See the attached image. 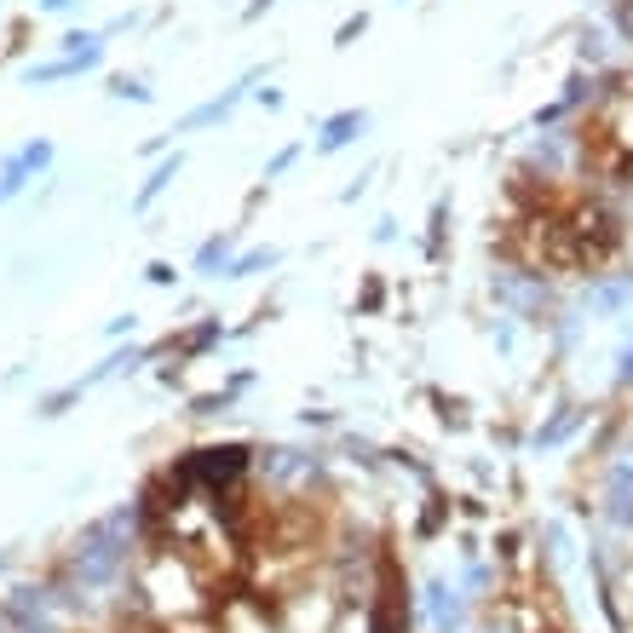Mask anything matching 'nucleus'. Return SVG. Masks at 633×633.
Listing matches in <instances>:
<instances>
[{"instance_id": "obj_1", "label": "nucleus", "mask_w": 633, "mask_h": 633, "mask_svg": "<svg viewBox=\"0 0 633 633\" xmlns=\"http://www.w3.org/2000/svg\"><path fill=\"white\" fill-rule=\"evenodd\" d=\"M127 530H133V507H116L110 518H98L93 530L75 541V582L81 587L116 582V570L127 564Z\"/></svg>"}, {"instance_id": "obj_2", "label": "nucleus", "mask_w": 633, "mask_h": 633, "mask_svg": "<svg viewBox=\"0 0 633 633\" xmlns=\"http://www.w3.org/2000/svg\"><path fill=\"white\" fill-rule=\"evenodd\" d=\"M242 467H248V449L225 444V449H196V455H190L179 472H185V478H202V484H213V490H219V484H231Z\"/></svg>"}, {"instance_id": "obj_3", "label": "nucleus", "mask_w": 633, "mask_h": 633, "mask_svg": "<svg viewBox=\"0 0 633 633\" xmlns=\"http://www.w3.org/2000/svg\"><path fill=\"white\" fill-rule=\"evenodd\" d=\"M47 167H52V144L47 139L24 144L18 156H6V162H0V190H6V196H18V190H24L35 173H47Z\"/></svg>"}, {"instance_id": "obj_4", "label": "nucleus", "mask_w": 633, "mask_h": 633, "mask_svg": "<svg viewBox=\"0 0 633 633\" xmlns=\"http://www.w3.org/2000/svg\"><path fill=\"white\" fill-rule=\"evenodd\" d=\"M426 610H432V628H438V633H461V628H467V605H461V587L432 582V587H426Z\"/></svg>"}, {"instance_id": "obj_5", "label": "nucleus", "mask_w": 633, "mask_h": 633, "mask_svg": "<svg viewBox=\"0 0 633 633\" xmlns=\"http://www.w3.org/2000/svg\"><path fill=\"white\" fill-rule=\"evenodd\" d=\"M369 133V110H340V116L323 121V133H317V156H334V150H346L352 139Z\"/></svg>"}, {"instance_id": "obj_6", "label": "nucleus", "mask_w": 633, "mask_h": 633, "mask_svg": "<svg viewBox=\"0 0 633 633\" xmlns=\"http://www.w3.org/2000/svg\"><path fill=\"white\" fill-rule=\"evenodd\" d=\"M248 87H254V75H242V81H236V87H225L219 98H208V104H196V110H190V116L179 121V127H185V133H196V127H213V121H225V116L236 110V104L248 98Z\"/></svg>"}, {"instance_id": "obj_7", "label": "nucleus", "mask_w": 633, "mask_h": 633, "mask_svg": "<svg viewBox=\"0 0 633 633\" xmlns=\"http://www.w3.org/2000/svg\"><path fill=\"white\" fill-rule=\"evenodd\" d=\"M605 513L616 524H633V455H622L605 478Z\"/></svg>"}, {"instance_id": "obj_8", "label": "nucleus", "mask_w": 633, "mask_h": 633, "mask_svg": "<svg viewBox=\"0 0 633 633\" xmlns=\"http://www.w3.org/2000/svg\"><path fill=\"white\" fill-rule=\"evenodd\" d=\"M98 58H104V47L98 52H75V58H52V64H29V87H47V81H70V75H87L98 70Z\"/></svg>"}, {"instance_id": "obj_9", "label": "nucleus", "mask_w": 633, "mask_h": 633, "mask_svg": "<svg viewBox=\"0 0 633 633\" xmlns=\"http://www.w3.org/2000/svg\"><path fill=\"white\" fill-rule=\"evenodd\" d=\"M179 167H185V156H179V150H173L167 162H156V167H150V179L139 185V196H133V208H139V213H150V208H156V196H162V190L173 185V179H179Z\"/></svg>"}, {"instance_id": "obj_10", "label": "nucleus", "mask_w": 633, "mask_h": 633, "mask_svg": "<svg viewBox=\"0 0 633 633\" xmlns=\"http://www.w3.org/2000/svg\"><path fill=\"white\" fill-rule=\"evenodd\" d=\"M225 265H231V236H208L202 254H196V271L202 277H225Z\"/></svg>"}, {"instance_id": "obj_11", "label": "nucleus", "mask_w": 633, "mask_h": 633, "mask_svg": "<svg viewBox=\"0 0 633 633\" xmlns=\"http://www.w3.org/2000/svg\"><path fill=\"white\" fill-rule=\"evenodd\" d=\"M81 392H87V386H81V380H70V386H58V392H47V398L35 403V415H41V421H58V415H64V409H70Z\"/></svg>"}, {"instance_id": "obj_12", "label": "nucleus", "mask_w": 633, "mask_h": 633, "mask_svg": "<svg viewBox=\"0 0 633 633\" xmlns=\"http://www.w3.org/2000/svg\"><path fill=\"white\" fill-rule=\"evenodd\" d=\"M265 265H277V248H248V254H236L231 265H225V277H254Z\"/></svg>"}, {"instance_id": "obj_13", "label": "nucleus", "mask_w": 633, "mask_h": 633, "mask_svg": "<svg viewBox=\"0 0 633 633\" xmlns=\"http://www.w3.org/2000/svg\"><path fill=\"white\" fill-rule=\"evenodd\" d=\"M576 421H582V409H559V415H553V421H547V426L536 432V449H553V444H559V438H564V432H570Z\"/></svg>"}, {"instance_id": "obj_14", "label": "nucleus", "mask_w": 633, "mask_h": 633, "mask_svg": "<svg viewBox=\"0 0 633 633\" xmlns=\"http://www.w3.org/2000/svg\"><path fill=\"white\" fill-rule=\"evenodd\" d=\"M110 98H133V104H156V93H150L144 81H133V75H116V81H110Z\"/></svg>"}, {"instance_id": "obj_15", "label": "nucleus", "mask_w": 633, "mask_h": 633, "mask_svg": "<svg viewBox=\"0 0 633 633\" xmlns=\"http://www.w3.org/2000/svg\"><path fill=\"white\" fill-rule=\"evenodd\" d=\"M213 340H219V317H208V323H202V329L190 334V340H185V357H196V352H208Z\"/></svg>"}, {"instance_id": "obj_16", "label": "nucleus", "mask_w": 633, "mask_h": 633, "mask_svg": "<svg viewBox=\"0 0 633 633\" xmlns=\"http://www.w3.org/2000/svg\"><path fill=\"white\" fill-rule=\"evenodd\" d=\"M294 162H300V144H288V150H277V156L265 162V179H282V173H288Z\"/></svg>"}, {"instance_id": "obj_17", "label": "nucleus", "mask_w": 633, "mask_h": 633, "mask_svg": "<svg viewBox=\"0 0 633 633\" xmlns=\"http://www.w3.org/2000/svg\"><path fill=\"white\" fill-rule=\"evenodd\" d=\"M363 29H369V12H357V18H346V24H340V35H334V47H352V41L363 35Z\"/></svg>"}, {"instance_id": "obj_18", "label": "nucleus", "mask_w": 633, "mask_h": 633, "mask_svg": "<svg viewBox=\"0 0 633 633\" xmlns=\"http://www.w3.org/2000/svg\"><path fill=\"white\" fill-rule=\"evenodd\" d=\"M144 277L156 282V288H167V282H179V271H173L167 259H156V265H144Z\"/></svg>"}, {"instance_id": "obj_19", "label": "nucleus", "mask_w": 633, "mask_h": 633, "mask_svg": "<svg viewBox=\"0 0 633 633\" xmlns=\"http://www.w3.org/2000/svg\"><path fill=\"white\" fill-rule=\"evenodd\" d=\"M616 386H633V346L622 352V369H616Z\"/></svg>"}, {"instance_id": "obj_20", "label": "nucleus", "mask_w": 633, "mask_h": 633, "mask_svg": "<svg viewBox=\"0 0 633 633\" xmlns=\"http://www.w3.org/2000/svg\"><path fill=\"white\" fill-rule=\"evenodd\" d=\"M35 6H47V12H75V0H35Z\"/></svg>"}, {"instance_id": "obj_21", "label": "nucleus", "mask_w": 633, "mask_h": 633, "mask_svg": "<svg viewBox=\"0 0 633 633\" xmlns=\"http://www.w3.org/2000/svg\"><path fill=\"white\" fill-rule=\"evenodd\" d=\"M265 6H277V0H248V18H259V12H265Z\"/></svg>"}, {"instance_id": "obj_22", "label": "nucleus", "mask_w": 633, "mask_h": 633, "mask_svg": "<svg viewBox=\"0 0 633 633\" xmlns=\"http://www.w3.org/2000/svg\"><path fill=\"white\" fill-rule=\"evenodd\" d=\"M0 202H6V190H0Z\"/></svg>"}, {"instance_id": "obj_23", "label": "nucleus", "mask_w": 633, "mask_h": 633, "mask_svg": "<svg viewBox=\"0 0 633 633\" xmlns=\"http://www.w3.org/2000/svg\"><path fill=\"white\" fill-rule=\"evenodd\" d=\"M628 455H633V444H628Z\"/></svg>"}]
</instances>
